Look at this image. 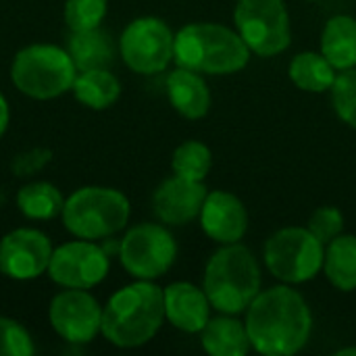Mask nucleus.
Segmentation results:
<instances>
[{
    "label": "nucleus",
    "instance_id": "obj_24",
    "mask_svg": "<svg viewBox=\"0 0 356 356\" xmlns=\"http://www.w3.org/2000/svg\"><path fill=\"white\" fill-rule=\"evenodd\" d=\"M17 207L27 219H54L63 213L65 198L60 190L48 181H33L19 190L17 194Z\"/></svg>",
    "mask_w": 356,
    "mask_h": 356
},
{
    "label": "nucleus",
    "instance_id": "obj_1",
    "mask_svg": "<svg viewBox=\"0 0 356 356\" xmlns=\"http://www.w3.org/2000/svg\"><path fill=\"white\" fill-rule=\"evenodd\" d=\"M252 350L265 356L298 355L311 340L313 313L305 296L290 284L261 290L246 309Z\"/></svg>",
    "mask_w": 356,
    "mask_h": 356
},
{
    "label": "nucleus",
    "instance_id": "obj_19",
    "mask_svg": "<svg viewBox=\"0 0 356 356\" xmlns=\"http://www.w3.org/2000/svg\"><path fill=\"white\" fill-rule=\"evenodd\" d=\"M321 54L338 69L356 67V19L350 15L332 17L321 31Z\"/></svg>",
    "mask_w": 356,
    "mask_h": 356
},
{
    "label": "nucleus",
    "instance_id": "obj_13",
    "mask_svg": "<svg viewBox=\"0 0 356 356\" xmlns=\"http://www.w3.org/2000/svg\"><path fill=\"white\" fill-rule=\"evenodd\" d=\"M52 244L46 234L31 227L8 232L0 240V273L10 280L27 282L48 271Z\"/></svg>",
    "mask_w": 356,
    "mask_h": 356
},
{
    "label": "nucleus",
    "instance_id": "obj_7",
    "mask_svg": "<svg viewBox=\"0 0 356 356\" xmlns=\"http://www.w3.org/2000/svg\"><path fill=\"white\" fill-rule=\"evenodd\" d=\"M265 265L282 284L298 286L315 280L323 271L325 246L309 227H284L265 244Z\"/></svg>",
    "mask_w": 356,
    "mask_h": 356
},
{
    "label": "nucleus",
    "instance_id": "obj_23",
    "mask_svg": "<svg viewBox=\"0 0 356 356\" xmlns=\"http://www.w3.org/2000/svg\"><path fill=\"white\" fill-rule=\"evenodd\" d=\"M71 90L75 98L88 108L102 111L117 102L121 94V83L108 69H88L77 73Z\"/></svg>",
    "mask_w": 356,
    "mask_h": 356
},
{
    "label": "nucleus",
    "instance_id": "obj_31",
    "mask_svg": "<svg viewBox=\"0 0 356 356\" xmlns=\"http://www.w3.org/2000/svg\"><path fill=\"white\" fill-rule=\"evenodd\" d=\"M8 117H10V113H8V102H6V98L2 96V92H0V138L4 136V131H6V127H8Z\"/></svg>",
    "mask_w": 356,
    "mask_h": 356
},
{
    "label": "nucleus",
    "instance_id": "obj_8",
    "mask_svg": "<svg viewBox=\"0 0 356 356\" xmlns=\"http://www.w3.org/2000/svg\"><path fill=\"white\" fill-rule=\"evenodd\" d=\"M234 23L257 56H277L292 42L290 13L284 0H238Z\"/></svg>",
    "mask_w": 356,
    "mask_h": 356
},
{
    "label": "nucleus",
    "instance_id": "obj_15",
    "mask_svg": "<svg viewBox=\"0 0 356 356\" xmlns=\"http://www.w3.org/2000/svg\"><path fill=\"white\" fill-rule=\"evenodd\" d=\"M198 219L202 232L217 244L240 242L248 229V211L244 202L227 190L209 192Z\"/></svg>",
    "mask_w": 356,
    "mask_h": 356
},
{
    "label": "nucleus",
    "instance_id": "obj_16",
    "mask_svg": "<svg viewBox=\"0 0 356 356\" xmlns=\"http://www.w3.org/2000/svg\"><path fill=\"white\" fill-rule=\"evenodd\" d=\"M165 319L186 334H200L211 319V300L204 288L190 282H175L163 290Z\"/></svg>",
    "mask_w": 356,
    "mask_h": 356
},
{
    "label": "nucleus",
    "instance_id": "obj_27",
    "mask_svg": "<svg viewBox=\"0 0 356 356\" xmlns=\"http://www.w3.org/2000/svg\"><path fill=\"white\" fill-rule=\"evenodd\" d=\"M108 0H67L65 2V23L71 31H86L100 27L106 15Z\"/></svg>",
    "mask_w": 356,
    "mask_h": 356
},
{
    "label": "nucleus",
    "instance_id": "obj_3",
    "mask_svg": "<svg viewBox=\"0 0 356 356\" xmlns=\"http://www.w3.org/2000/svg\"><path fill=\"white\" fill-rule=\"evenodd\" d=\"M250 48L238 29L221 23H188L175 33L177 67L207 73L232 75L242 71L250 60Z\"/></svg>",
    "mask_w": 356,
    "mask_h": 356
},
{
    "label": "nucleus",
    "instance_id": "obj_12",
    "mask_svg": "<svg viewBox=\"0 0 356 356\" xmlns=\"http://www.w3.org/2000/svg\"><path fill=\"white\" fill-rule=\"evenodd\" d=\"M48 319L63 340L71 344H88L102 330V307L88 290L67 288L52 298Z\"/></svg>",
    "mask_w": 356,
    "mask_h": 356
},
{
    "label": "nucleus",
    "instance_id": "obj_22",
    "mask_svg": "<svg viewBox=\"0 0 356 356\" xmlns=\"http://www.w3.org/2000/svg\"><path fill=\"white\" fill-rule=\"evenodd\" d=\"M69 54L77 67V71L88 69H106L115 56V46L108 33L100 27L73 31L69 40Z\"/></svg>",
    "mask_w": 356,
    "mask_h": 356
},
{
    "label": "nucleus",
    "instance_id": "obj_4",
    "mask_svg": "<svg viewBox=\"0 0 356 356\" xmlns=\"http://www.w3.org/2000/svg\"><path fill=\"white\" fill-rule=\"evenodd\" d=\"M202 288L219 313H244L261 292V269L254 254L240 242L221 244L207 263Z\"/></svg>",
    "mask_w": 356,
    "mask_h": 356
},
{
    "label": "nucleus",
    "instance_id": "obj_25",
    "mask_svg": "<svg viewBox=\"0 0 356 356\" xmlns=\"http://www.w3.org/2000/svg\"><path fill=\"white\" fill-rule=\"evenodd\" d=\"M171 167L175 175H181L194 181H204L213 167V152L207 144L198 140H188L175 148Z\"/></svg>",
    "mask_w": 356,
    "mask_h": 356
},
{
    "label": "nucleus",
    "instance_id": "obj_26",
    "mask_svg": "<svg viewBox=\"0 0 356 356\" xmlns=\"http://www.w3.org/2000/svg\"><path fill=\"white\" fill-rule=\"evenodd\" d=\"M330 92L336 115L348 127L356 129V67L340 71Z\"/></svg>",
    "mask_w": 356,
    "mask_h": 356
},
{
    "label": "nucleus",
    "instance_id": "obj_5",
    "mask_svg": "<svg viewBox=\"0 0 356 356\" xmlns=\"http://www.w3.org/2000/svg\"><path fill=\"white\" fill-rule=\"evenodd\" d=\"M129 200L123 192L102 186L75 190L63 207V225L81 240L115 236L129 221Z\"/></svg>",
    "mask_w": 356,
    "mask_h": 356
},
{
    "label": "nucleus",
    "instance_id": "obj_14",
    "mask_svg": "<svg viewBox=\"0 0 356 356\" xmlns=\"http://www.w3.org/2000/svg\"><path fill=\"white\" fill-rule=\"evenodd\" d=\"M207 194L209 192L204 181L186 179L173 173V177L165 179L154 190L152 209L163 223L186 225L200 215Z\"/></svg>",
    "mask_w": 356,
    "mask_h": 356
},
{
    "label": "nucleus",
    "instance_id": "obj_20",
    "mask_svg": "<svg viewBox=\"0 0 356 356\" xmlns=\"http://www.w3.org/2000/svg\"><path fill=\"white\" fill-rule=\"evenodd\" d=\"M323 273L340 292L356 290V236L340 234L325 246Z\"/></svg>",
    "mask_w": 356,
    "mask_h": 356
},
{
    "label": "nucleus",
    "instance_id": "obj_11",
    "mask_svg": "<svg viewBox=\"0 0 356 356\" xmlns=\"http://www.w3.org/2000/svg\"><path fill=\"white\" fill-rule=\"evenodd\" d=\"M108 267L111 263L104 248L94 244V240L79 238L52 250L48 273L52 282L63 288L90 290L108 275Z\"/></svg>",
    "mask_w": 356,
    "mask_h": 356
},
{
    "label": "nucleus",
    "instance_id": "obj_29",
    "mask_svg": "<svg viewBox=\"0 0 356 356\" xmlns=\"http://www.w3.org/2000/svg\"><path fill=\"white\" fill-rule=\"evenodd\" d=\"M307 227L323 246H327L332 240H336L342 234V229H344V215L336 207H319L311 215Z\"/></svg>",
    "mask_w": 356,
    "mask_h": 356
},
{
    "label": "nucleus",
    "instance_id": "obj_28",
    "mask_svg": "<svg viewBox=\"0 0 356 356\" xmlns=\"http://www.w3.org/2000/svg\"><path fill=\"white\" fill-rule=\"evenodd\" d=\"M33 350L29 332L15 319L0 317V356H29Z\"/></svg>",
    "mask_w": 356,
    "mask_h": 356
},
{
    "label": "nucleus",
    "instance_id": "obj_10",
    "mask_svg": "<svg viewBox=\"0 0 356 356\" xmlns=\"http://www.w3.org/2000/svg\"><path fill=\"white\" fill-rule=\"evenodd\" d=\"M177 257V242L165 225L140 223L131 227L119 244L121 265L136 280H156L165 275Z\"/></svg>",
    "mask_w": 356,
    "mask_h": 356
},
{
    "label": "nucleus",
    "instance_id": "obj_18",
    "mask_svg": "<svg viewBox=\"0 0 356 356\" xmlns=\"http://www.w3.org/2000/svg\"><path fill=\"white\" fill-rule=\"evenodd\" d=\"M200 344L211 356H246L252 350L246 323L227 313L209 319L200 332Z\"/></svg>",
    "mask_w": 356,
    "mask_h": 356
},
{
    "label": "nucleus",
    "instance_id": "obj_32",
    "mask_svg": "<svg viewBox=\"0 0 356 356\" xmlns=\"http://www.w3.org/2000/svg\"><path fill=\"white\" fill-rule=\"evenodd\" d=\"M336 356H356V346H348V348H340Z\"/></svg>",
    "mask_w": 356,
    "mask_h": 356
},
{
    "label": "nucleus",
    "instance_id": "obj_6",
    "mask_svg": "<svg viewBox=\"0 0 356 356\" xmlns=\"http://www.w3.org/2000/svg\"><path fill=\"white\" fill-rule=\"evenodd\" d=\"M77 67L71 54L52 44H31L17 52L10 79L15 88L35 100H50L73 88Z\"/></svg>",
    "mask_w": 356,
    "mask_h": 356
},
{
    "label": "nucleus",
    "instance_id": "obj_17",
    "mask_svg": "<svg viewBox=\"0 0 356 356\" xmlns=\"http://www.w3.org/2000/svg\"><path fill=\"white\" fill-rule=\"evenodd\" d=\"M167 96L171 106L186 119H202L211 108V90L202 73L177 67L167 75Z\"/></svg>",
    "mask_w": 356,
    "mask_h": 356
},
{
    "label": "nucleus",
    "instance_id": "obj_9",
    "mask_svg": "<svg viewBox=\"0 0 356 356\" xmlns=\"http://www.w3.org/2000/svg\"><path fill=\"white\" fill-rule=\"evenodd\" d=\"M125 65L142 75H154L169 67L175 54V33L159 17L134 19L119 38Z\"/></svg>",
    "mask_w": 356,
    "mask_h": 356
},
{
    "label": "nucleus",
    "instance_id": "obj_21",
    "mask_svg": "<svg viewBox=\"0 0 356 356\" xmlns=\"http://www.w3.org/2000/svg\"><path fill=\"white\" fill-rule=\"evenodd\" d=\"M288 75L298 90L311 92V94H321V92L332 90L338 69L321 52L307 50V52H298L290 60Z\"/></svg>",
    "mask_w": 356,
    "mask_h": 356
},
{
    "label": "nucleus",
    "instance_id": "obj_30",
    "mask_svg": "<svg viewBox=\"0 0 356 356\" xmlns=\"http://www.w3.org/2000/svg\"><path fill=\"white\" fill-rule=\"evenodd\" d=\"M46 163H50V150L46 148H33L27 152H21L15 161H13V171L17 175H33L38 171H42L46 167Z\"/></svg>",
    "mask_w": 356,
    "mask_h": 356
},
{
    "label": "nucleus",
    "instance_id": "obj_2",
    "mask_svg": "<svg viewBox=\"0 0 356 356\" xmlns=\"http://www.w3.org/2000/svg\"><path fill=\"white\" fill-rule=\"evenodd\" d=\"M165 321V296L152 280H138L117 290L102 309L100 334L119 348L148 344Z\"/></svg>",
    "mask_w": 356,
    "mask_h": 356
}]
</instances>
